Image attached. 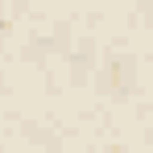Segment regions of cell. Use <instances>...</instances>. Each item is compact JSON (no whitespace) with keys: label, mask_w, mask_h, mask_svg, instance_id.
I'll return each instance as SVG.
<instances>
[{"label":"cell","mask_w":153,"mask_h":153,"mask_svg":"<svg viewBox=\"0 0 153 153\" xmlns=\"http://www.w3.org/2000/svg\"><path fill=\"white\" fill-rule=\"evenodd\" d=\"M0 29H4V21H0Z\"/></svg>","instance_id":"obj_1"}]
</instances>
